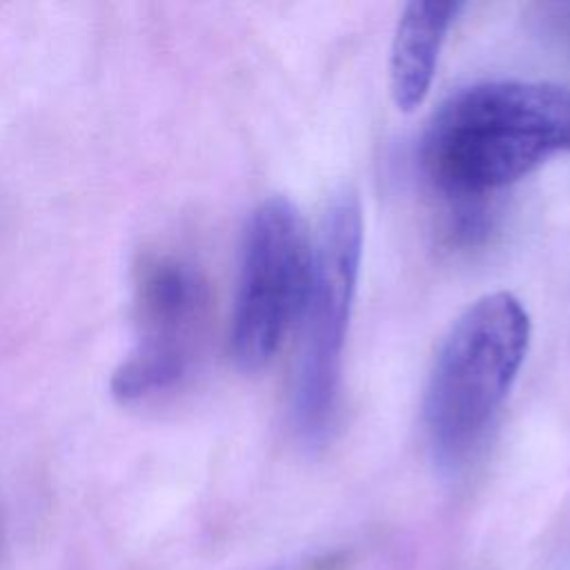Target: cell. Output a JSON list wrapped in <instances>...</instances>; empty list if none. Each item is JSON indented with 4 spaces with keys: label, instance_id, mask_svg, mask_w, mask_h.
I'll return each mask as SVG.
<instances>
[{
    "label": "cell",
    "instance_id": "6da1fadb",
    "mask_svg": "<svg viewBox=\"0 0 570 570\" xmlns=\"http://www.w3.org/2000/svg\"><path fill=\"white\" fill-rule=\"evenodd\" d=\"M570 151V89L534 80H485L452 94L421 138L432 185L476 198Z\"/></svg>",
    "mask_w": 570,
    "mask_h": 570
},
{
    "label": "cell",
    "instance_id": "7a4b0ae2",
    "mask_svg": "<svg viewBox=\"0 0 570 570\" xmlns=\"http://www.w3.org/2000/svg\"><path fill=\"white\" fill-rule=\"evenodd\" d=\"M530 345V316L510 292L476 298L445 334L423 399L441 459H461L508 396Z\"/></svg>",
    "mask_w": 570,
    "mask_h": 570
},
{
    "label": "cell",
    "instance_id": "3957f363",
    "mask_svg": "<svg viewBox=\"0 0 570 570\" xmlns=\"http://www.w3.org/2000/svg\"><path fill=\"white\" fill-rule=\"evenodd\" d=\"M312 254L307 225L285 196L265 198L249 216L232 314V354L240 370L258 372L303 316Z\"/></svg>",
    "mask_w": 570,
    "mask_h": 570
},
{
    "label": "cell",
    "instance_id": "277c9868",
    "mask_svg": "<svg viewBox=\"0 0 570 570\" xmlns=\"http://www.w3.org/2000/svg\"><path fill=\"white\" fill-rule=\"evenodd\" d=\"M363 252V207L352 187L327 203L312 254L305 301V336L294 392V416L303 434L321 436L332 421L341 354Z\"/></svg>",
    "mask_w": 570,
    "mask_h": 570
},
{
    "label": "cell",
    "instance_id": "5b68a950",
    "mask_svg": "<svg viewBox=\"0 0 570 570\" xmlns=\"http://www.w3.org/2000/svg\"><path fill=\"white\" fill-rule=\"evenodd\" d=\"M207 309L198 272L174 258L151 261L138 283L140 334L111 376L120 403H138L176 387L189 372Z\"/></svg>",
    "mask_w": 570,
    "mask_h": 570
},
{
    "label": "cell",
    "instance_id": "8992f818",
    "mask_svg": "<svg viewBox=\"0 0 570 570\" xmlns=\"http://www.w3.org/2000/svg\"><path fill=\"white\" fill-rule=\"evenodd\" d=\"M461 2L416 0L405 4L390 49V94L401 111H414L428 96L445 33Z\"/></svg>",
    "mask_w": 570,
    "mask_h": 570
}]
</instances>
